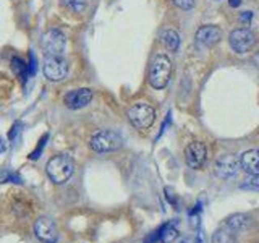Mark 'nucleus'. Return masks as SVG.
Instances as JSON below:
<instances>
[{
	"label": "nucleus",
	"instance_id": "423d86ee",
	"mask_svg": "<svg viewBox=\"0 0 259 243\" xmlns=\"http://www.w3.org/2000/svg\"><path fill=\"white\" fill-rule=\"evenodd\" d=\"M44 76L51 81H62L68 75V62L63 57H46L42 63Z\"/></svg>",
	"mask_w": 259,
	"mask_h": 243
},
{
	"label": "nucleus",
	"instance_id": "6ab92c4d",
	"mask_svg": "<svg viewBox=\"0 0 259 243\" xmlns=\"http://www.w3.org/2000/svg\"><path fill=\"white\" fill-rule=\"evenodd\" d=\"M62 4L67 7L68 10L75 12V13H81L86 10L88 0H62Z\"/></svg>",
	"mask_w": 259,
	"mask_h": 243
},
{
	"label": "nucleus",
	"instance_id": "a211bd4d",
	"mask_svg": "<svg viewBox=\"0 0 259 243\" xmlns=\"http://www.w3.org/2000/svg\"><path fill=\"white\" fill-rule=\"evenodd\" d=\"M12 68H13V71H15V75L18 76L23 83L26 81V78L29 76V67L26 63H24L20 57H15V59L12 60Z\"/></svg>",
	"mask_w": 259,
	"mask_h": 243
},
{
	"label": "nucleus",
	"instance_id": "9d476101",
	"mask_svg": "<svg viewBox=\"0 0 259 243\" xmlns=\"http://www.w3.org/2000/svg\"><path fill=\"white\" fill-rule=\"evenodd\" d=\"M93 101V91L89 88H78V89H71L67 94L63 96V104L67 105L68 109H83Z\"/></svg>",
	"mask_w": 259,
	"mask_h": 243
},
{
	"label": "nucleus",
	"instance_id": "f3484780",
	"mask_svg": "<svg viewBox=\"0 0 259 243\" xmlns=\"http://www.w3.org/2000/svg\"><path fill=\"white\" fill-rule=\"evenodd\" d=\"M162 43L167 46L168 51L175 52V51H178V47H180V36H178L175 31L167 29L162 32Z\"/></svg>",
	"mask_w": 259,
	"mask_h": 243
},
{
	"label": "nucleus",
	"instance_id": "393cba45",
	"mask_svg": "<svg viewBox=\"0 0 259 243\" xmlns=\"http://www.w3.org/2000/svg\"><path fill=\"white\" fill-rule=\"evenodd\" d=\"M5 149H7V143H5V140L2 136H0V154L2 152H5Z\"/></svg>",
	"mask_w": 259,
	"mask_h": 243
},
{
	"label": "nucleus",
	"instance_id": "4468645a",
	"mask_svg": "<svg viewBox=\"0 0 259 243\" xmlns=\"http://www.w3.org/2000/svg\"><path fill=\"white\" fill-rule=\"evenodd\" d=\"M177 235H178V230L174 227V224L168 222L165 225H162L157 232H154L152 237L146 238L144 241L146 243H154L156 240H160L162 243H170V241H174L177 238Z\"/></svg>",
	"mask_w": 259,
	"mask_h": 243
},
{
	"label": "nucleus",
	"instance_id": "f257e3e1",
	"mask_svg": "<svg viewBox=\"0 0 259 243\" xmlns=\"http://www.w3.org/2000/svg\"><path fill=\"white\" fill-rule=\"evenodd\" d=\"M46 172L55 185H62L68 182L73 172H75V162L68 154H59V156L52 157L47 162Z\"/></svg>",
	"mask_w": 259,
	"mask_h": 243
},
{
	"label": "nucleus",
	"instance_id": "1a4fd4ad",
	"mask_svg": "<svg viewBox=\"0 0 259 243\" xmlns=\"http://www.w3.org/2000/svg\"><path fill=\"white\" fill-rule=\"evenodd\" d=\"M34 233L42 243H57L59 240V229L51 217H39L34 222Z\"/></svg>",
	"mask_w": 259,
	"mask_h": 243
},
{
	"label": "nucleus",
	"instance_id": "f8f14e48",
	"mask_svg": "<svg viewBox=\"0 0 259 243\" xmlns=\"http://www.w3.org/2000/svg\"><path fill=\"white\" fill-rule=\"evenodd\" d=\"M240 170V159H237L235 156H230V154H225V156H221L215 162V175L219 178H230L233 177Z\"/></svg>",
	"mask_w": 259,
	"mask_h": 243
},
{
	"label": "nucleus",
	"instance_id": "5701e85b",
	"mask_svg": "<svg viewBox=\"0 0 259 243\" xmlns=\"http://www.w3.org/2000/svg\"><path fill=\"white\" fill-rule=\"evenodd\" d=\"M194 2H196V0H174V4L177 7L183 8V10H191L194 7Z\"/></svg>",
	"mask_w": 259,
	"mask_h": 243
},
{
	"label": "nucleus",
	"instance_id": "2eb2a0df",
	"mask_svg": "<svg viewBox=\"0 0 259 243\" xmlns=\"http://www.w3.org/2000/svg\"><path fill=\"white\" fill-rule=\"evenodd\" d=\"M210 243H237V232H235L232 227L224 224L214 232Z\"/></svg>",
	"mask_w": 259,
	"mask_h": 243
},
{
	"label": "nucleus",
	"instance_id": "412c9836",
	"mask_svg": "<svg viewBox=\"0 0 259 243\" xmlns=\"http://www.w3.org/2000/svg\"><path fill=\"white\" fill-rule=\"evenodd\" d=\"M8 182L21 183V178H20L18 174H15V172H12V170H8V169H4L2 172H0V183H8Z\"/></svg>",
	"mask_w": 259,
	"mask_h": 243
},
{
	"label": "nucleus",
	"instance_id": "b1692460",
	"mask_svg": "<svg viewBox=\"0 0 259 243\" xmlns=\"http://www.w3.org/2000/svg\"><path fill=\"white\" fill-rule=\"evenodd\" d=\"M29 57H31V63H29V75H34L36 73V57H34V52L31 51V54H29Z\"/></svg>",
	"mask_w": 259,
	"mask_h": 243
},
{
	"label": "nucleus",
	"instance_id": "dca6fc26",
	"mask_svg": "<svg viewBox=\"0 0 259 243\" xmlns=\"http://www.w3.org/2000/svg\"><path fill=\"white\" fill-rule=\"evenodd\" d=\"M227 224L229 227H232V229L235 232H240V230H245L248 224H249V217L246 214H232L230 217H227V221L224 222Z\"/></svg>",
	"mask_w": 259,
	"mask_h": 243
},
{
	"label": "nucleus",
	"instance_id": "7ed1b4c3",
	"mask_svg": "<svg viewBox=\"0 0 259 243\" xmlns=\"http://www.w3.org/2000/svg\"><path fill=\"white\" fill-rule=\"evenodd\" d=\"M89 146L96 152H113L123 146V138L115 130H101L91 136Z\"/></svg>",
	"mask_w": 259,
	"mask_h": 243
},
{
	"label": "nucleus",
	"instance_id": "4be33fe9",
	"mask_svg": "<svg viewBox=\"0 0 259 243\" xmlns=\"http://www.w3.org/2000/svg\"><path fill=\"white\" fill-rule=\"evenodd\" d=\"M47 138H49V135L46 133V135H44V138H42V140H40V141H39V144H37V148H36L34 151H32V152L29 154V157H31L32 160H36V159L39 157V154H40V152H42V149H44V146H46V141H47Z\"/></svg>",
	"mask_w": 259,
	"mask_h": 243
},
{
	"label": "nucleus",
	"instance_id": "6e6552de",
	"mask_svg": "<svg viewBox=\"0 0 259 243\" xmlns=\"http://www.w3.org/2000/svg\"><path fill=\"white\" fill-rule=\"evenodd\" d=\"M229 40H230V47L235 52L245 54V52L251 51V47L254 46L256 37H254V32L249 31L248 28H238V29L232 31Z\"/></svg>",
	"mask_w": 259,
	"mask_h": 243
},
{
	"label": "nucleus",
	"instance_id": "39448f33",
	"mask_svg": "<svg viewBox=\"0 0 259 243\" xmlns=\"http://www.w3.org/2000/svg\"><path fill=\"white\" fill-rule=\"evenodd\" d=\"M40 47L46 57H63L67 51V37L57 28L47 29L40 37Z\"/></svg>",
	"mask_w": 259,
	"mask_h": 243
},
{
	"label": "nucleus",
	"instance_id": "f03ea898",
	"mask_svg": "<svg viewBox=\"0 0 259 243\" xmlns=\"http://www.w3.org/2000/svg\"><path fill=\"white\" fill-rule=\"evenodd\" d=\"M126 117L135 128L148 130L156 122V110L148 102H135L126 110Z\"/></svg>",
	"mask_w": 259,
	"mask_h": 243
},
{
	"label": "nucleus",
	"instance_id": "ddd939ff",
	"mask_svg": "<svg viewBox=\"0 0 259 243\" xmlns=\"http://www.w3.org/2000/svg\"><path fill=\"white\" fill-rule=\"evenodd\" d=\"M240 167L245 170L248 175H259V151L249 149L241 154Z\"/></svg>",
	"mask_w": 259,
	"mask_h": 243
},
{
	"label": "nucleus",
	"instance_id": "aec40b11",
	"mask_svg": "<svg viewBox=\"0 0 259 243\" xmlns=\"http://www.w3.org/2000/svg\"><path fill=\"white\" fill-rule=\"evenodd\" d=\"M240 188L246 191H259V175H249L246 180L240 185Z\"/></svg>",
	"mask_w": 259,
	"mask_h": 243
},
{
	"label": "nucleus",
	"instance_id": "0eeeda50",
	"mask_svg": "<svg viewBox=\"0 0 259 243\" xmlns=\"http://www.w3.org/2000/svg\"><path fill=\"white\" fill-rule=\"evenodd\" d=\"M207 159V148L204 143L193 141L185 148V160L190 169L198 170L206 164Z\"/></svg>",
	"mask_w": 259,
	"mask_h": 243
},
{
	"label": "nucleus",
	"instance_id": "20e7f679",
	"mask_svg": "<svg viewBox=\"0 0 259 243\" xmlns=\"http://www.w3.org/2000/svg\"><path fill=\"white\" fill-rule=\"evenodd\" d=\"M172 75V62L167 55H157L152 60L151 70H149V85L154 89H164Z\"/></svg>",
	"mask_w": 259,
	"mask_h": 243
},
{
	"label": "nucleus",
	"instance_id": "a878e982",
	"mask_svg": "<svg viewBox=\"0 0 259 243\" xmlns=\"http://www.w3.org/2000/svg\"><path fill=\"white\" fill-rule=\"evenodd\" d=\"M229 4H230L233 8H237V7H240V5H241V0H229Z\"/></svg>",
	"mask_w": 259,
	"mask_h": 243
},
{
	"label": "nucleus",
	"instance_id": "9b49d317",
	"mask_svg": "<svg viewBox=\"0 0 259 243\" xmlns=\"http://www.w3.org/2000/svg\"><path fill=\"white\" fill-rule=\"evenodd\" d=\"M221 39H222V31H221V28L214 26V24H206V26H201L196 31L198 49H210V47H214Z\"/></svg>",
	"mask_w": 259,
	"mask_h": 243
},
{
	"label": "nucleus",
	"instance_id": "bb28decb",
	"mask_svg": "<svg viewBox=\"0 0 259 243\" xmlns=\"http://www.w3.org/2000/svg\"><path fill=\"white\" fill-rule=\"evenodd\" d=\"M215 2H219V0H215Z\"/></svg>",
	"mask_w": 259,
	"mask_h": 243
}]
</instances>
